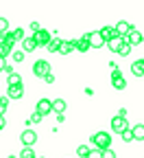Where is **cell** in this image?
Wrapping results in <instances>:
<instances>
[{"mask_svg": "<svg viewBox=\"0 0 144 158\" xmlns=\"http://www.w3.org/2000/svg\"><path fill=\"white\" fill-rule=\"evenodd\" d=\"M92 143L96 145V149L107 152V149H111V134H107V132H96V134L92 136Z\"/></svg>", "mask_w": 144, "mask_h": 158, "instance_id": "6da1fadb", "label": "cell"}, {"mask_svg": "<svg viewBox=\"0 0 144 158\" xmlns=\"http://www.w3.org/2000/svg\"><path fill=\"white\" fill-rule=\"evenodd\" d=\"M53 70H50V64L46 62V59H37V62L33 64V75L35 77H42V79H46V75H50Z\"/></svg>", "mask_w": 144, "mask_h": 158, "instance_id": "7a4b0ae2", "label": "cell"}, {"mask_svg": "<svg viewBox=\"0 0 144 158\" xmlns=\"http://www.w3.org/2000/svg\"><path fill=\"white\" fill-rule=\"evenodd\" d=\"M20 141H22V145H24V147H33V145L37 143V132H35V130H31V127H26L22 134H20Z\"/></svg>", "mask_w": 144, "mask_h": 158, "instance_id": "3957f363", "label": "cell"}, {"mask_svg": "<svg viewBox=\"0 0 144 158\" xmlns=\"http://www.w3.org/2000/svg\"><path fill=\"white\" fill-rule=\"evenodd\" d=\"M111 130L114 132H118V134H122V132H127L129 130V123H127V116H114L111 118Z\"/></svg>", "mask_w": 144, "mask_h": 158, "instance_id": "277c9868", "label": "cell"}, {"mask_svg": "<svg viewBox=\"0 0 144 158\" xmlns=\"http://www.w3.org/2000/svg\"><path fill=\"white\" fill-rule=\"evenodd\" d=\"M33 37H35V42H37V46H48V44H50V40H53L55 35H53L50 31H46V29H42V31H39V33H35Z\"/></svg>", "mask_w": 144, "mask_h": 158, "instance_id": "5b68a950", "label": "cell"}, {"mask_svg": "<svg viewBox=\"0 0 144 158\" xmlns=\"http://www.w3.org/2000/svg\"><path fill=\"white\" fill-rule=\"evenodd\" d=\"M85 37L90 40V46H92V48H100L103 44H105V37L100 35V31H92V33H85Z\"/></svg>", "mask_w": 144, "mask_h": 158, "instance_id": "8992f818", "label": "cell"}, {"mask_svg": "<svg viewBox=\"0 0 144 158\" xmlns=\"http://www.w3.org/2000/svg\"><path fill=\"white\" fill-rule=\"evenodd\" d=\"M35 112H39L42 116L50 114V112H53V101H50V99H39L37 106H35Z\"/></svg>", "mask_w": 144, "mask_h": 158, "instance_id": "52a82bcc", "label": "cell"}, {"mask_svg": "<svg viewBox=\"0 0 144 158\" xmlns=\"http://www.w3.org/2000/svg\"><path fill=\"white\" fill-rule=\"evenodd\" d=\"M111 86L116 90H125L127 88V79H125V75H122L120 70L118 73H111Z\"/></svg>", "mask_w": 144, "mask_h": 158, "instance_id": "ba28073f", "label": "cell"}, {"mask_svg": "<svg viewBox=\"0 0 144 158\" xmlns=\"http://www.w3.org/2000/svg\"><path fill=\"white\" fill-rule=\"evenodd\" d=\"M100 35L105 37V42H107V44L111 42V40L120 37V35H118V31H116V27H103V29H100Z\"/></svg>", "mask_w": 144, "mask_h": 158, "instance_id": "9c48e42d", "label": "cell"}, {"mask_svg": "<svg viewBox=\"0 0 144 158\" xmlns=\"http://www.w3.org/2000/svg\"><path fill=\"white\" fill-rule=\"evenodd\" d=\"M122 40H127V42H129L131 46H135V44H142V42H144V35H142L140 31H135V29H133L127 37H122Z\"/></svg>", "mask_w": 144, "mask_h": 158, "instance_id": "30bf717a", "label": "cell"}, {"mask_svg": "<svg viewBox=\"0 0 144 158\" xmlns=\"http://www.w3.org/2000/svg\"><path fill=\"white\" fill-rule=\"evenodd\" d=\"M116 31H118V35H120V37H127V35L133 31V27H131L129 22H125V20H120V22L116 24Z\"/></svg>", "mask_w": 144, "mask_h": 158, "instance_id": "8fae6325", "label": "cell"}, {"mask_svg": "<svg viewBox=\"0 0 144 158\" xmlns=\"http://www.w3.org/2000/svg\"><path fill=\"white\" fill-rule=\"evenodd\" d=\"M7 97L9 99H22L24 97V88L22 86H9L7 88Z\"/></svg>", "mask_w": 144, "mask_h": 158, "instance_id": "7c38bea8", "label": "cell"}, {"mask_svg": "<svg viewBox=\"0 0 144 158\" xmlns=\"http://www.w3.org/2000/svg\"><path fill=\"white\" fill-rule=\"evenodd\" d=\"M72 51H76V40H64V44H61V48H59V53L61 55H70Z\"/></svg>", "mask_w": 144, "mask_h": 158, "instance_id": "4fadbf2b", "label": "cell"}, {"mask_svg": "<svg viewBox=\"0 0 144 158\" xmlns=\"http://www.w3.org/2000/svg\"><path fill=\"white\" fill-rule=\"evenodd\" d=\"M90 48H92V46H90V40H88L85 35H81V37L76 40V51H79V53H90Z\"/></svg>", "mask_w": 144, "mask_h": 158, "instance_id": "5bb4252c", "label": "cell"}, {"mask_svg": "<svg viewBox=\"0 0 144 158\" xmlns=\"http://www.w3.org/2000/svg\"><path fill=\"white\" fill-rule=\"evenodd\" d=\"M0 42H2V44H5L7 48H11V51H13V48H15V42H18V40H15V37H13V33L9 31V33H5V35H0Z\"/></svg>", "mask_w": 144, "mask_h": 158, "instance_id": "9a60e30c", "label": "cell"}, {"mask_svg": "<svg viewBox=\"0 0 144 158\" xmlns=\"http://www.w3.org/2000/svg\"><path fill=\"white\" fill-rule=\"evenodd\" d=\"M35 48H37L35 37H33V35H26V40L22 42V51H24V53H31V51H35Z\"/></svg>", "mask_w": 144, "mask_h": 158, "instance_id": "2e32d148", "label": "cell"}, {"mask_svg": "<svg viewBox=\"0 0 144 158\" xmlns=\"http://www.w3.org/2000/svg\"><path fill=\"white\" fill-rule=\"evenodd\" d=\"M131 73L135 77H142L144 75V59H135V62L131 64Z\"/></svg>", "mask_w": 144, "mask_h": 158, "instance_id": "e0dca14e", "label": "cell"}, {"mask_svg": "<svg viewBox=\"0 0 144 158\" xmlns=\"http://www.w3.org/2000/svg\"><path fill=\"white\" fill-rule=\"evenodd\" d=\"M131 132H133V138H135V141H144V123H135V125L131 127Z\"/></svg>", "mask_w": 144, "mask_h": 158, "instance_id": "ac0fdd59", "label": "cell"}, {"mask_svg": "<svg viewBox=\"0 0 144 158\" xmlns=\"http://www.w3.org/2000/svg\"><path fill=\"white\" fill-rule=\"evenodd\" d=\"M7 86H22V77H20L18 73L7 75Z\"/></svg>", "mask_w": 144, "mask_h": 158, "instance_id": "d6986e66", "label": "cell"}, {"mask_svg": "<svg viewBox=\"0 0 144 158\" xmlns=\"http://www.w3.org/2000/svg\"><path fill=\"white\" fill-rule=\"evenodd\" d=\"M53 112H57V114L66 112V101H64V99H55V101H53Z\"/></svg>", "mask_w": 144, "mask_h": 158, "instance_id": "ffe728a7", "label": "cell"}, {"mask_svg": "<svg viewBox=\"0 0 144 158\" xmlns=\"http://www.w3.org/2000/svg\"><path fill=\"white\" fill-rule=\"evenodd\" d=\"M61 44H64V40H59V37H53L50 40V44L46 46L50 53H59V48H61Z\"/></svg>", "mask_w": 144, "mask_h": 158, "instance_id": "44dd1931", "label": "cell"}, {"mask_svg": "<svg viewBox=\"0 0 144 158\" xmlns=\"http://www.w3.org/2000/svg\"><path fill=\"white\" fill-rule=\"evenodd\" d=\"M114 53H120V48H122V37H116V40H111V42L107 44Z\"/></svg>", "mask_w": 144, "mask_h": 158, "instance_id": "7402d4cb", "label": "cell"}, {"mask_svg": "<svg viewBox=\"0 0 144 158\" xmlns=\"http://www.w3.org/2000/svg\"><path fill=\"white\" fill-rule=\"evenodd\" d=\"M131 48H133V46L127 42V40H122V48H120L118 55H120V57H127V55H131Z\"/></svg>", "mask_w": 144, "mask_h": 158, "instance_id": "603a6c76", "label": "cell"}, {"mask_svg": "<svg viewBox=\"0 0 144 158\" xmlns=\"http://www.w3.org/2000/svg\"><path fill=\"white\" fill-rule=\"evenodd\" d=\"M11 33H13V37L18 40V42H24V40H26V35H24V29H22V27H18V29H13Z\"/></svg>", "mask_w": 144, "mask_h": 158, "instance_id": "cb8c5ba5", "label": "cell"}, {"mask_svg": "<svg viewBox=\"0 0 144 158\" xmlns=\"http://www.w3.org/2000/svg\"><path fill=\"white\" fill-rule=\"evenodd\" d=\"M90 152H92V149H90L88 145H79V147H76V154H79L81 158H88V156H90Z\"/></svg>", "mask_w": 144, "mask_h": 158, "instance_id": "d4e9b609", "label": "cell"}, {"mask_svg": "<svg viewBox=\"0 0 144 158\" xmlns=\"http://www.w3.org/2000/svg\"><path fill=\"white\" fill-rule=\"evenodd\" d=\"M24 57H26L24 51H13V62H15V64H22V62H24Z\"/></svg>", "mask_w": 144, "mask_h": 158, "instance_id": "484cf974", "label": "cell"}, {"mask_svg": "<svg viewBox=\"0 0 144 158\" xmlns=\"http://www.w3.org/2000/svg\"><path fill=\"white\" fill-rule=\"evenodd\" d=\"M42 114H39V112H33L31 114V118H29V121H26V125H33V123H42Z\"/></svg>", "mask_w": 144, "mask_h": 158, "instance_id": "4316f807", "label": "cell"}, {"mask_svg": "<svg viewBox=\"0 0 144 158\" xmlns=\"http://www.w3.org/2000/svg\"><path fill=\"white\" fill-rule=\"evenodd\" d=\"M20 158H37V156H35L33 147H24L22 152H20Z\"/></svg>", "mask_w": 144, "mask_h": 158, "instance_id": "83f0119b", "label": "cell"}, {"mask_svg": "<svg viewBox=\"0 0 144 158\" xmlns=\"http://www.w3.org/2000/svg\"><path fill=\"white\" fill-rule=\"evenodd\" d=\"M9 33V20L7 18H0V35Z\"/></svg>", "mask_w": 144, "mask_h": 158, "instance_id": "f1b7e54d", "label": "cell"}, {"mask_svg": "<svg viewBox=\"0 0 144 158\" xmlns=\"http://www.w3.org/2000/svg\"><path fill=\"white\" fill-rule=\"evenodd\" d=\"M7 108H9V97L5 94V97H0V114H5Z\"/></svg>", "mask_w": 144, "mask_h": 158, "instance_id": "f546056e", "label": "cell"}, {"mask_svg": "<svg viewBox=\"0 0 144 158\" xmlns=\"http://www.w3.org/2000/svg\"><path fill=\"white\" fill-rule=\"evenodd\" d=\"M120 136H122V141H125V143H131V141H135V138H133V132H131V127H129L127 132H122Z\"/></svg>", "mask_w": 144, "mask_h": 158, "instance_id": "4dcf8cb0", "label": "cell"}, {"mask_svg": "<svg viewBox=\"0 0 144 158\" xmlns=\"http://www.w3.org/2000/svg\"><path fill=\"white\" fill-rule=\"evenodd\" d=\"M9 53H13V51H11V48H7L2 42H0V57H5V59H7V57H9Z\"/></svg>", "mask_w": 144, "mask_h": 158, "instance_id": "1f68e13d", "label": "cell"}, {"mask_svg": "<svg viewBox=\"0 0 144 158\" xmlns=\"http://www.w3.org/2000/svg\"><path fill=\"white\" fill-rule=\"evenodd\" d=\"M88 158H103V152H100V149H92Z\"/></svg>", "mask_w": 144, "mask_h": 158, "instance_id": "d6a6232c", "label": "cell"}, {"mask_svg": "<svg viewBox=\"0 0 144 158\" xmlns=\"http://www.w3.org/2000/svg\"><path fill=\"white\" fill-rule=\"evenodd\" d=\"M31 31H33V35L42 31V27H39V22H31Z\"/></svg>", "mask_w": 144, "mask_h": 158, "instance_id": "836d02e7", "label": "cell"}, {"mask_svg": "<svg viewBox=\"0 0 144 158\" xmlns=\"http://www.w3.org/2000/svg\"><path fill=\"white\" fill-rule=\"evenodd\" d=\"M103 158H116V152H114V149H107V152H103Z\"/></svg>", "mask_w": 144, "mask_h": 158, "instance_id": "e575fe53", "label": "cell"}, {"mask_svg": "<svg viewBox=\"0 0 144 158\" xmlns=\"http://www.w3.org/2000/svg\"><path fill=\"white\" fill-rule=\"evenodd\" d=\"M46 84H55V73H50V75H46V79H44Z\"/></svg>", "mask_w": 144, "mask_h": 158, "instance_id": "d590c367", "label": "cell"}, {"mask_svg": "<svg viewBox=\"0 0 144 158\" xmlns=\"http://www.w3.org/2000/svg\"><path fill=\"white\" fill-rule=\"evenodd\" d=\"M5 68H7V59L0 57V73H5Z\"/></svg>", "mask_w": 144, "mask_h": 158, "instance_id": "8d00e7d4", "label": "cell"}, {"mask_svg": "<svg viewBox=\"0 0 144 158\" xmlns=\"http://www.w3.org/2000/svg\"><path fill=\"white\" fill-rule=\"evenodd\" d=\"M5 125H7V121H5V114H0V132L5 130Z\"/></svg>", "mask_w": 144, "mask_h": 158, "instance_id": "74e56055", "label": "cell"}, {"mask_svg": "<svg viewBox=\"0 0 144 158\" xmlns=\"http://www.w3.org/2000/svg\"><path fill=\"white\" fill-rule=\"evenodd\" d=\"M7 158H18V156H15V154H9V156H7Z\"/></svg>", "mask_w": 144, "mask_h": 158, "instance_id": "f35d334b", "label": "cell"}, {"mask_svg": "<svg viewBox=\"0 0 144 158\" xmlns=\"http://www.w3.org/2000/svg\"><path fill=\"white\" fill-rule=\"evenodd\" d=\"M39 158H42V156H39Z\"/></svg>", "mask_w": 144, "mask_h": 158, "instance_id": "ab89813d", "label": "cell"}]
</instances>
